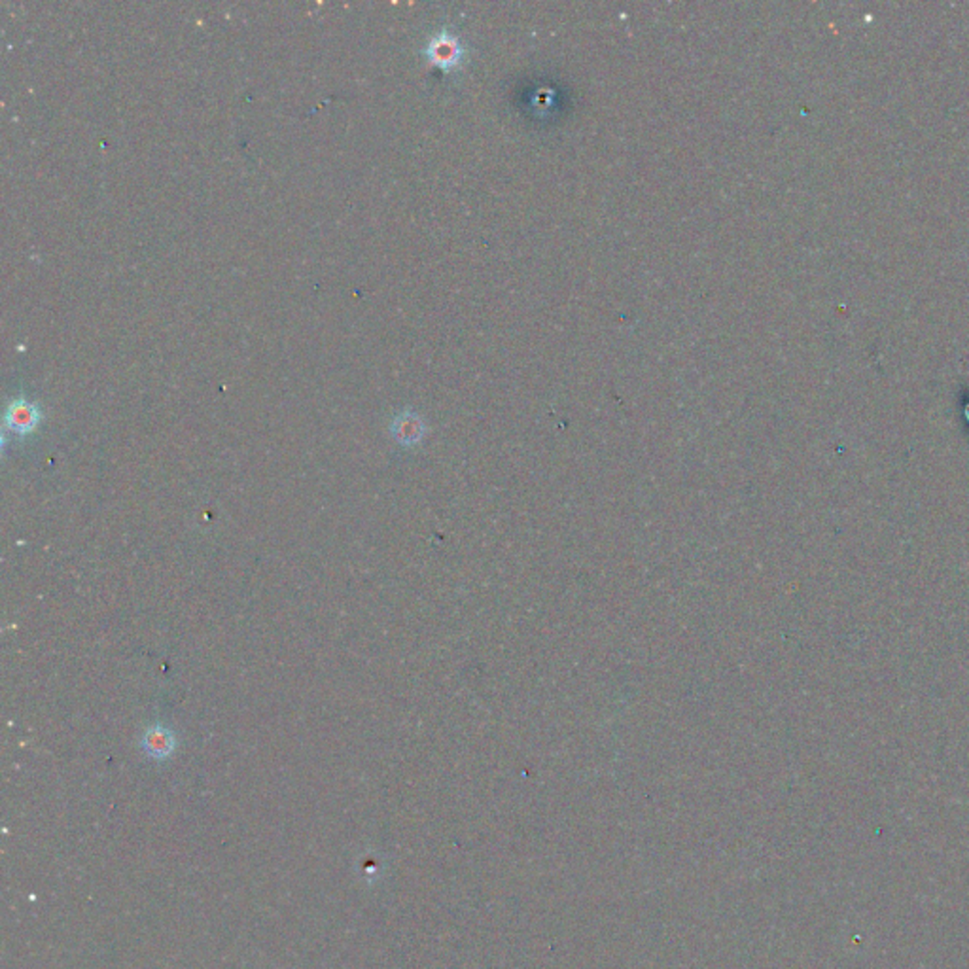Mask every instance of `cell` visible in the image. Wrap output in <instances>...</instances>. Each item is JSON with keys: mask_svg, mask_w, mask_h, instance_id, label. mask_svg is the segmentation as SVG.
Wrapping results in <instances>:
<instances>
[{"mask_svg": "<svg viewBox=\"0 0 969 969\" xmlns=\"http://www.w3.org/2000/svg\"><path fill=\"white\" fill-rule=\"evenodd\" d=\"M42 419V413L38 409L36 404L33 402H27L23 400V398H20V400H13L8 409H6V426L12 430L16 432L20 436H25V434H31L38 422Z\"/></svg>", "mask_w": 969, "mask_h": 969, "instance_id": "1", "label": "cell"}, {"mask_svg": "<svg viewBox=\"0 0 969 969\" xmlns=\"http://www.w3.org/2000/svg\"><path fill=\"white\" fill-rule=\"evenodd\" d=\"M426 55H429V59L434 65L449 70L461 63V57H462L461 42L449 33H439L430 40L429 48H426Z\"/></svg>", "mask_w": 969, "mask_h": 969, "instance_id": "2", "label": "cell"}, {"mask_svg": "<svg viewBox=\"0 0 969 969\" xmlns=\"http://www.w3.org/2000/svg\"><path fill=\"white\" fill-rule=\"evenodd\" d=\"M140 746L145 748V752L150 755V758L165 760V758H169L170 753L175 752L177 737H175L173 731L167 729L165 725L155 723V725L148 727V729L145 731V735H142Z\"/></svg>", "mask_w": 969, "mask_h": 969, "instance_id": "3", "label": "cell"}, {"mask_svg": "<svg viewBox=\"0 0 969 969\" xmlns=\"http://www.w3.org/2000/svg\"><path fill=\"white\" fill-rule=\"evenodd\" d=\"M390 430L398 444L415 445L424 436V422L421 421L419 415H415V413L406 411L394 419Z\"/></svg>", "mask_w": 969, "mask_h": 969, "instance_id": "4", "label": "cell"}]
</instances>
